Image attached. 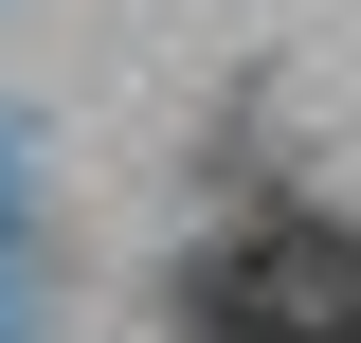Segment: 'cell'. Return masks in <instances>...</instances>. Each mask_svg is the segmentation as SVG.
Segmentation results:
<instances>
[{"label": "cell", "instance_id": "obj_1", "mask_svg": "<svg viewBox=\"0 0 361 343\" xmlns=\"http://www.w3.org/2000/svg\"><path fill=\"white\" fill-rule=\"evenodd\" d=\"M199 343H361V235L271 217L199 253Z\"/></svg>", "mask_w": 361, "mask_h": 343}]
</instances>
